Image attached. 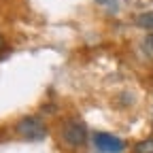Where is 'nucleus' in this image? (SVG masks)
Returning a JSON list of instances; mask_svg holds the SVG:
<instances>
[{
	"label": "nucleus",
	"instance_id": "f257e3e1",
	"mask_svg": "<svg viewBox=\"0 0 153 153\" xmlns=\"http://www.w3.org/2000/svg\"><path fill=\"white\" fill-rule=\"evenodd\" d=\"M15 130H17V134L24 140H32V143L43 140L47 136V128H45V123L38 117H24L22 121L15 126Z\"/></svg>",
	"mask_w": 153,
	"mask_h": 153
},
{
	"label": "nucleus",
	"instance_id": "f03ea898",
	"mask_svg": "<svg viewBox=\"0 0 153 153\" xmlns=\"http://www.w3.org/2000/svg\"><path fill=\"white\" fill-rule=\"evenodd\" d=\"M62 138H64V143H66L68 147H79V145H83L85 138H87V130H85V126H83L81 121L70 119V121H66V126H64Z\"/></svg>",
	"mask_w": 153,
	"mask_h": 153
},
{
	"label": "nucleus",
	"instance_id": "7ed1b4c3",
	"mask_svg": "<svg viewBox=\"0 0 153 153\" xmlns=\"http://www.w3.org/2000/svg\"><path fill=\"white\" fill-rule=\"evenodd\" d=\"M94 145H96V149H100L102 153H121L126 149V145H123L121 138L113 136V134H106V132L94 134Z\"/></svg>",
	"mask_w": 153,
	"mask_h": 153
},
{
	"label": "nucleus",
	"instance_id": "20e7f679",
	"mask_svg": "<svg viewBox=\"0 0 153 153\" xmlns=\"http://www.w3.org/2000/svg\"><path fill=\"white\" fill-rule=\"evenodd\" d=\"M136 26L143 28V30H153V11L140 13V15L136 17Z\"/></svg>",
	"mask_w": 153,
	"mask_h": 153
},
{
	"label": "nucleus",
	"instance_id": "39448f33",
	"mask_svg": "<svg viewBox=\"0 0 153 153\" xmlns=\"http://www.w3.org/2000/svg\"><path fill=\"white\" fill-rule=\"evenodd\" d=\"M136 153H153V140L140 143V145L136 147Z\"/></svg>",
	"mask_w": 153,
	"mask_h": 153
},
{
	"label": "nucleus",
	"instance_id": "423d86ee",
	"mask_svg": "<svg viewBox=\"0 0 153 153\" xmlns=\"http://www.w3.org/2000/svg\"><path fill=\"white\" fill-rule=\"evenodd\" d=\"M96 2L106 4V7H108V11H115V9H117V0H96Z\"/></svg>",
	"mask_w": 153,
	"mask_h": 153
},
{
	"label": "nucleus",
	"instance_id": "0eeeda50",
	"mask_svg": "<svg viewBox=\"0 0 153 153\" xmlns=\"http://www.w3.org/2000/svg\"><path fill=\"white\" fill-rule=\"evenodd\" d=\"M147 43H149V47H153V34H151V36L147 38Z\"/></svg>",
	"mask_w": 153,
	"mask_h": 153
},
{
	"label": "nucleus",
	"instance_id": "6e6552de",
	"mask_svg": "<svg viewBox=\"0 0 153 153\" xmlns=\"http://www.w3.org/2000/svg\"><path fill=\"white\" fill-rule=\"evenodd\" d=\"M2 47H4V38H2V36H0V49H2Z\"/></svg>",
	"mask_w": 153,
	"mask_h": 153
}]
</instances>
